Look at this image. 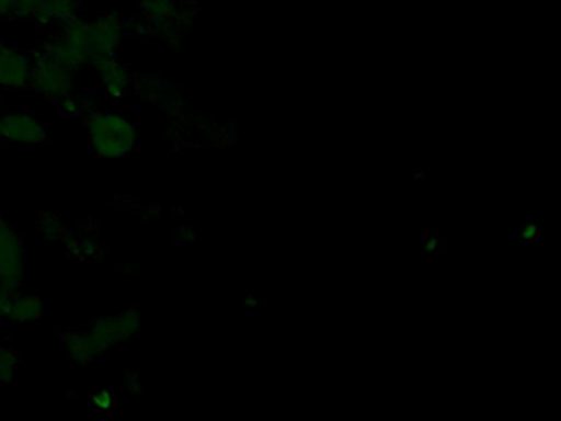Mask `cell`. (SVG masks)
<instances>
[{"mask_svg":"<svg viewBox=\"0 0 561 421\" xmlns=\"http://www.w3.org/2000/svg\"><path fill=\"white\" fill-rule=\"evenodd\" d=\"M140 315L134 309L106 316L87 331H71L65 335L68 357L80 365L91 364L101 355L117 348L139 332Z\"/></svg>","mask_w":561,"mask_h":421,"instance_id":"obj_1","label":"cell"},{"mask_svg":"<svg viewBox=\"0 0 561 421\" xmlns=\"http://www.w3.org/2000/svg\"><path fill=\"white\" fill-rule=\"evenodd\" d=\"M88 138L94 153L103 158H124L136 150V124L119 112L94 111L88 117Z\"/></svg>","mask_w":561,"mask_h":421,"instance_id":"obj_2","label":"cell"},{"mask_svg":"<svg viewBox=\"0 0 561 421\" xmlns=\"http://www.w3.org/2000/svg\"><path fill=\"white\" fill-rule=\"evenodd\" d=\"M42 52L54 58L55 61L70 68L71 71H80L91 65L90 35L88 23L80 15L60 25V32L54 38L45 43Z\"/></svg>","mask_w":561,"mask_h":421,"instance_id":"obj_3","label":"cell"},{"mask_svg":"<svg viewBox=\"0 0 561 421\" xmlns=\"http://www.w3.org/2000/svg\"><path fill=\"white\" fill-rule=\"evenodd\" d=\"M75 75L67 66L55 61L44 52L37 53L32 59L31 86L37 94L54 101H60L73 92Z\"/></svg>","mask_w":561,"mask_h":421,"instance_id":"obj_4","label":"cell"},{"mask_svg":"<svg viewBox=\"0 0 561 421\" xmlns=\"http://www.w3.org/2000/svg\"><path fill=\"white\" fill-rule=\"evenodd\" d=\"M0 140L22 147H38L48 140L47 125L34 112L22 109L0 112Z\"/></svg>","mask_w":561,"mask_h":421,"instance_id":"obj_5","label":"cell"},{"mask_svg":"<svg viewBox=\"0 0 561 421\" xmlns=\"http://www.w3.org/2000/svg\"><path fill=\"white\" fill-rule=\"evenodd\" d=\"M24 283V249L14 227L0 216V288L21 292Z\"/></svg>","mask_w":561,"mask_h":421,"instance_id":"obj_6","label":"cell"},{"mask_svg":"<svg viewBox=\"0 0 561 421\" xmlns=\"http://www.w3.org/2000/svg\"><path fill=\"white\" fill-rule=\"evenodd\" d=\"M90 35L91 65L100 66L103 62L117 58L121 38H123V23L114 12H104L93 23H88Z\"/></svg>","mask_w":561,"mask_h":421,"instance_id":"obj_7","label":"cell"},{"mask_svg":"<svg viewBox=\"0 0 561 421\" xmlns=\"http://www.w3.org/2000/svg\"><path fill=\"white\" fill-rule=\"evenodd\" d=\"M32 58L8 43L0 42V88L21 92L31 86Z\"/></svg>","mask_w":561,"mask_h":421,"instance_id":"obj_8","label":"cell"},{"mask_svg":"<svg viewBox=\"0 0 561 421\" xmlns=\"http://www.w3.org/2000/svg\"><path fill=\"white\" fill-rule=\"evenodd\" d=\"M96 69L100 72L101 88L111 99L119 101V99L126 98L127 92L130 91V86H133V78H130V72L127 71L126 66L119 59H111V61L98 66Z\"/></svg>","mask_w":561,"mask_h":421,"instance_id":"obj_9","label":"cell"},{"mask_svg":"<svg viewBox=\"0 0 561 421\" xmlns=\"http://www.w3.org/2000/svg\"><path fill=\"white\" fill-rule=\"evenodd\" d=\"M45 315V303L41 296L18 292L12 299L5 321L15 326H27L41 321Z\"/></svg>","mask_w":561,"mask_h":421,"instance_id":"obj_10","label":"cell"},{"mask_svg":"<svg viewBox=\"0 0 561 421\" xmlns=\"http://www.w3.org/2000/svg\"><path fill=\"white\" fill-rule=\"evenodd\" d=\"M142 13L146 26L159 33L172 30L180 16L176 0H144Z\"/></svg>","mask_w":561,"mask_h":421,"instance_id":"obj_11","label":"cell"},{"mask_svg":"<svg viewBox=\"0 0 561 421\" xmlns=\"http://www.w3.org/2000/svg\"><path fill=\"white\" fill-rule=\"evenodd\" d=\"M78 0H44L34 20L44 25H64L68 20L78 15Z\"/></svg>","mask_w":561,"mask_h":421,"instance_id":"obj_12","label":"cell"},{"mask_svg":"<svg viewBox=\"0 0 561 421\" xmlns=\"http://www.w3.org/2000/svg\"><path fill=\"white\" fill-rule=\"evenodd\" d=\"M19 367V354L15 349L0 344V382L11 384Z\"/></svg>","mask_w":561,"mask_h":421,"instance_id":"obj_13","label":"cell"},{"mask_svg":"<svg viewBox=\"0 0 561 421\" xmlns=\"http://www.w3.org/2000/svg\"><path fill=\"white\" fill-rule=\"evenodd\" d=\"M44 3V0H14L12 5V16H21V19H34L35 12L38 7Z\"/></svg>","mask_w":561,"mask_h":421,"instance_id":"obj_14","label":"cell"},{"mask_svg":"<svg viewBox=\"0 0 561 421\" xmlns=\"http://www.w3.org/2000/svg\"><path fill=\"white\" fill-rule=\"evenodd\" d=\"M91 405H93L96 410H113L114 405H116V395H114V391L103 388V390H98L96 394H93Z\"/></svg>","mask_w":561,"mask_h":421,"instance_id":"obj_15","label":"cell"},{"mask_svg":"<svg viewBox=\"0 0 561 421\" xmlns=\"http://www.w3.org/2000/svg\"><path fill=\"white\" fill-rule=\"evenodd\" d=\"M58 102H60L61 111H64L65 114L68 115L80 114V112L83 111L84 107L83 101H81V99L78 98V95H75L73 92H70V94L65 95V98H61Z\"/></svg>","mask_w":561,"mask_h":421,"instance_id":"obj_16","label":"cell"},{"mask_svg":"<svg viewBox=\"0 0 561 421\" xmlns=\"http://www.w3.org/2000/svg\"><path fill=\"white\" fill-rule=\"evenodd\" d=\"M126 385H127V388H129V390L133 391V394H139V391H140L139 375L130 374L129 377H127Z\"/></svg>","mask_w":561,"mask_h":421,"instance_id":"obj_17","label":"cell"},{"mask_svg":"<svg viewBox=\"0 0 561 421\" xmlns=\"http://www.w3.org/2000/svg\"><path fill=\"white\" fill-rule=\"evenodd\" d=\"M12 5L14 0H0V19L12 15Z\"/></svg>","mask_w":561,"mask_h":421,"instance_id":"obj_18","label":"cell"},{"mask_svg":"<svg viewBox=\"0 0 561 421\" xmlns=\"http://www.w3.org/2000/svg\"><path fill=\"white\" fill-rule=\"evenodd\" d=\"M0 344H2V342H0Z\"/></svg>","mask_w":561,"mask_h":421,"instance_id":"obj_19","label":"cell"}]
</instances>
